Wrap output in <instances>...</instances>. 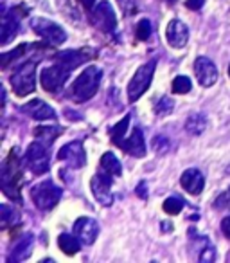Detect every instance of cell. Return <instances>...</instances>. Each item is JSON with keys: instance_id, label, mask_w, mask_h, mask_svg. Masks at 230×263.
I'll use <instances>...</instances> for the list:
<instances>
[{"instance_id": "obj_1", "label": "cell", "mask_w": 230, "mask_h": 263, "mask_svg": "<svg viewBox=\"0 0 230 263\" xmlns=\"http://www.w3.org/2000/svg\"><path fill=\"white\" fill-rule=\"evenodd\" d=\"M102 72L97 69V67H87V69L81 72V76H77V80L74 81L72 88H70V98L74 101H87V99L94 98L95 92L99 88V83H101Z\"/></svg>"}, {"instance_id": "obj_2", "label": "cell", "mask_w": 230, "mask_h": 263, "mask_svg": "<svg viewBox=\"0 0 230 263\" xmlns=\"http://www.w3.org/2000/svg\"><path fill=\"white\" fill-rule=\"evenodd\" d=\"M36 60H29V62L22 63L18 69L13 72L11 85L16 96L24 98V96L34 92V85H36Z\"/></svg>"}, {"instance_id": "obj_3", "label": "cell", "mask_w": 230, "mask_h": 263, "mask_svg": "<svg viewBox=\"0 0 230 263\" xmlns=\"http://www.w3.org/2000/svg\"><path fill=\"white\" fill-rule=\"evenodd\" d=\"M155 69H157V60H150L148 63H144V65H140L139 69H137L135 76H133L128 83L130 101H137V99L150 88L151 81H153V76H155Z\"/></svg>"}, {"instance_id": "obj_4", "label": "cell", "mask_w": 230, "mask_h": 263, "mask_svg": "<svg viewBox=\"0 0 230 263\" xmlns=\"http://www.w3.org/2000/svg\"><path fill=\"white\" fill-rule=\"evenodd\" d=\"M31 197L33 202L36 204L38 209L41 211H49L54 205H58L59 198H61V187H58L56 184H52L51 180L40 182L31 190Z\"/></svg>"}, {"instance_id": "obj_5", "label": "cell", "mask_w": 230, "mask_h": 263, "mask_svg": "<svg viewBox=\"0 0 230 263\" xmlns=\"http://www.w3.org/2000/svg\"><path fill=\"white\" fill-rule=\"evenodd\" d=\"M31 29L41 36L45 42H49L51 45H61L67 40V34L58 24H54L52 20L47 18H33L31 20Z\"/></svg>"}, {"instance_id": "obj_6", "label": "cell", "mask_w": 230, "mask_h": 263, "mask_svg": "<svg viewBox=\"0 0 230 263\" xmlns=\"http://www.w3.org/2000/svg\"><path fill=\"white\" fill-rule=\"evenodd\" d=\"M69 67H65L63 63H58V65H52L44 69V72L40 74V81L41 87L47 92H58L63 88L65 81L69 80Z\"/></svg>"}, {"instance_id": "obj_7", "label": "cell", "mask_w": 230, "mask_h": 263, "mask_svg": "<svg viewBox=\"0 0 230 263\" xmlns=\"http://www.w3.org/2000/svg\"><path fill=\"white\" fill-rule=\"evenodd\" d=\"M26 164L33 173H45L49 170V152L44 143H33L29 144L26 152Z\"/></svg>"}, {"instance_id": "obj_8", "label": "cell", "mask_w": 230, "mask_h": 263, "mask_svg": "<svg viewBox=\"0 0 230 263\" xmlns=\"http://www.w3.org/2000/svg\"><path fill=\"white\" fill-rule=\"evenodd\" d=\"M112 180H113V177L106 172L95 173V175L92 177V184H90L92 193H94L95 200L101 205H112V202H113Z\"/></svg>"}, {"instance_id": "obj_9", "label": "cell", "mask_w": 230, "mask_h": 263, "mask_svg": "<svg viewBox=\"0 0 230 263\" xmlns=\"http://www.w3.org/2000/svg\"><path fill=\"white\" fill-rule=\"evenodd\" d=\"M92 24L97 27L102 33H113L115 26H117V20H115V13L113 8L108 2H99L95 6V9L92 11Z\"/></svg>"}, {"instance_id": "obj_10", "label": "cell", "mask_w": 230, "mask_h": 263, "mask_svg": "<svg viewBox=\"0 0 230 263\" xmlns=\"http://www.w3.org/2000/svg\"><path fill=\"white\" fill-rule=\"evenodd\" d=\"M58 159L65 161L70 168H83L87 164V154H85V148L79 141H72V143L65 144L58 152Z\"/></svg>"}, {"instance_id": "obj_11", "label": "cell", "mask_w": 230, "mask_h": 263, "mask_svg": "<svg viewBox=\"0 0 230 263\" xmlns=\"http://www.w3.org/2000/svg\"><path fill=\"white\" fill-rule=\"evenodd\" d=\"M194 74L198 78V83L201 87H212L218 80V69H216L214 62H211L205 56H200L194 62Z\"/></svg>"}, {"instance_id": "obj_12", "label": "cell", "mask_w": 230, "mask_h": 263, "mask_svg": "<svg viewBox=\"0 0 230 263\" xmlns=\"http://www.w3.org/2000/svg\"><path fill=\"white\" fill-rule=\"evenodd\" d=\"M74 234L81 240V243L85 245H92L95 240H97L99 234V226L94 218H77L76 223H74Z\"/></svg>"}, {"instance_id": "obj_13", "label": "cell", "mask_w": 230, "mask_h": 263, "mask_svg": "<svg viewBox=\"0 0 230 263\" xmlns=\"http://www.w3.org/2000/svg\"><path fill=\"white\" fill-rule=\"evenodd\" d=\"M165 38H168V44L171 47H185V44L189 42V27L182 20H171L168 26V31H165Z\"/></svg>"}, {"instance_id": "obj_14", "label": "cell", "mask_w": 230, "mask_h": 263, "mask_svg": "<svg viewBox=\"0 0 230 263\" xmlns=\"http://www.w3.org/2000/svg\"><path fill=\"white\" fill-rule=\"evenodd\" d=\"M22 112L36 121H47V119H54L56 117V112L52 110V106L47 105L45 101H41V99H33V101H29L27 105H24Z\"/></svg>"}, {"instance_id": "obj_15", "label": "cell", "mask_w": 230, "mask_h": 263, "mask_svg": "<svg viewBox=\"0 0 230 263\" xmlns=\"http://www.w3.org/2000/svg\"><path fill=\"white\" fill-rule=\"evenodd\" d=\"M119 148H122L126 154L133 155V157H144V155H146V143H144V137H142L140 128H133V132L130 134V137L122 141Z\"/></svg>"}, {"instance_id": "obj_16", "label": "cell", "mask_w": 230, "mask_h": 263, "mask_svg": "<svg viewBox=\"0 0 230 263\" xmlns=\"http://www.w3.org/2000/svg\"><path fill=\"white\" fill-rule=\"evenodd\" d=\"M180 184H182V187L187 191V193L198 195V193H201V190H203V186H205V177L201 172L191 168V170H185V172L182 173Z\"/></svg>"}, {"instance_id": "obj_17", "label": "cell", "mask_w": 230, "mask_h": 263, "mask_svg": "<svg viewBox=\"0 0 230 263\" xmlns=\"http://www.w3.org/2000/svg\"><path fill=\"white\" fill-rule=\"evenodd\" d=\"M11 166H9V162H6L4 164V172H2V187H4L6 195L11 198H15V200H20V195H18V177L20 173L15 172V170H9Z\"/></svg>"}, {"instance_id": "obj_18", "label": "cell", "mask_w": 230, "mask_h": 263, "mask_svg": "<svg viewBox=\"0 0 230 263\" xmlns=\"http://www.w3.org/2000/svg\"><path fill=\"white\" fill-rule=\"evenodd\" d=\"M18 18H16L15 13H11V15H6L4 18H2V33H0V44L2 45H8L9 42L13 40V38L16 36V33H18Z\"/></svg>"}, {"instance_id": "obj_19", "label": "cell", "mask_w": 230, "mask_h": 263, "mask_svg": "<svg viewBox=\"0 0 230 263\" xmlns=\"http://www.w3.org/2000/svg\"><path fill=\"white\" fill-rule=\"evenodd\" d=\"M79 238L76 236V234H69V233H63L58 236V245L59 249H61L63 252H65L67 256H72V254H77L81 249L79 245Z\"/></svg>"}, {"instance_id": "obj_20", "label": "cell", "mask_w": 230, "mask_h": 263, "mask_svg": "<svg viewBox=\"0 0 230 263\" xmlns=\"http://www.w3.org/2000/svg\"><path fill=\"white\" fill-rule=\"evenodd\" d=\"M101 168H102V172L110 173L112 177H121V173H122V166H121V162H119V159L113 154H110V152L101 157Z\"/></svg>"}, {"instance_id": "obj_21", "label": "cell", "mask_w": 230, "mask_h": 263, "mask_svg": "<svg viewBox=\"0 0 230 263\" xmlns=\"http://www.w3.org/2000/svg\"><path fill=\"white\" fill-rule=\"evenodd\" d=\"M56 60H59V63H63L69 69H76L85 62V51H65L56 56Z\"/></svg>"}, {"instance_id": "obj_22", "label": "cell", "mask_w": 230, "mask_h": 263, "mask_svg": "<svg viewBox=\"0 0 230 263\" xmlns=\"http://www.w3.org/2000/svg\"><path fill=\"white\" fill-rule=\"evenodd\" d=\"M205 128H207V121H205V117L200 116V114H194V116H191L189 119L185 121V130L189 132V134H193V136H200Z\"/></svg>"}, {"instance_id": "obj_23", "label": "cell", "mask_w": 230, "mask_h": 263, "mask_svg": "<svg viewBox=\"0 0 230 263\" xmlns=\"http://www.w3.org/2000/svg\"><path fill=\"white\" fill-rule=\"evenodd\" d=\"M31 247H33V236H26L22 241H20L18 245L15 247V251H13L11 254V259H15V261H20V259H26L29 258L31 254Z\"/></svg>"}, {"instance_id": "obj_24", "label": "cell", "mask_w": 230, "mask_h": 263, "mask_svg": "<svg viewBox=\"0 0 230 263\" xmlns=\"http://www.w3.org/2000/svg\"><path fill=\"white\" fill-rule=\"evenodd\" d=\"M34 136H36V139L40 141V143H44L45 146H47V144H51L52 141L59 136V128H54V126L36 128V130H34Z\"/></svg>"}, {"instance_id": "obj_25", "label": "cell", "mask_w": 230, "mask_h": 263, "mask_svg": "<svg viewBox=\"0 0 230 263\" xmlns=\"http://www.w3.org/2000/svg\"><path fill=\"white\" fill-rule=\"evenodd\" d=\"M130 119H132V116H126L121 123H117L112 128V141L117 144V146H121V143L124 141L126 130H128V126H130Z\"/></svg>"}, {"instance_id": "obj_26", "label": "cell", "mask_w": 230, "mask_h": 263, "mask_svg": "<svg viewBox=\"0 0 230 263\" xmlns=\"http://www.w3.org/2000/svg\"><path fill=\"white\" fill-rule=\"evenodd\" d=\"M191 88H193V83L187 76H176L173 81V92L176 94H187Z\"/></svg>"}, {"instance_id": "obj_27", "label": "cell", "mask_w": 230, "mask_h": 263, "mask_svg": "<svg viewBox=\"0 0 230 263\" xmlns=\"http://www.w3.org/2000/svg\"><path fill=\"white\" fill-rule=\"evenodd\" d=\"M182 209H183V202L176 197H169L168 200L164 202V211L168 213V215H178Z\"/></svg>"}, {"instance_id": "obj_28", "label": "cell", "mask_w": 230, "mask_h": 263, "mask_svg": "<svg viewBox=\"0 0 230 263\" xmlns=\"http://www.w3.org/2000/svg\"><path fill=\"white\" fill-rule=\"evenodd\" d=\"M137 38L142 42H146L148 38L151 36V22L150 20H140L139 24H137Z\"/></svg>"}, {"instance_id": "obj_29", "label": "cell", "mask_w": 230, "mask_h": 263, "mask_svg": "<svg viewBox=\"0 0 230 263\" xmlns=\"http://www.w3.org/2000/svg\"><path fill=\"white\" fill-rule=\"evenodd\" d=\"M18 220V213L9 205H2V226H9Z\"/></svg>"}, {"instance_id": "obj_30", "label": "cell", "mask_w": 230, "mask_h": 263, "mask_svg": "<svg viewBox=\"0 0 230 263\" xmlns=\"http://www.w3.org/2000/svg\"><path fill=\"white\" fill-rule=\"evenodd\" d=\"M171 110H173V101L169 98H162L155 105V114H158V116H168Z\"/></svg>"}, {"instance_id": "obj_31", "label": "cell", "mask_w": 230, "mask_h": 263, "mask_svg": "<svg viewBox=\"0 0 230 263\" xmlns=\"http://www.w3.org/2000/svg\"><path fill=\"white\" fill-rule=\"evenodd\" d=\"M26 47H27V45H20V47L16 49V51L4 52V54H2V67H8L11 60H18L20 56H22L24 52H26Z\"/></svg>"}, {"instance_id": "obj_32", "label": "cell", "mask_w": 230, "mask_h": 263, "mask_svg": "<svg viewBox=\"0 0 230 263\" xmlns=\"http://www.w3.org/2000/svg\"><path fill=\"white\" fill-rule=\"evenodd\" d=\"M153 146H155V152H157V154H158V152L162 154V152L168 150L169 144H168V141H164L162 137H155V139H153Z\"/></svg>"}, {"instance_id": "obj_33", "label": "cell", "mask_w": 230, "mask_h": 263, "mask_svg": "<svg viewBox=\"0 0 230 263\" xmlns=\"http://www.w3.org/2000/svg\"><path fill=\"white\" fill-rule=\"evenodd\" d=\"M205 0H187L185 6L189 9H193V11H198V9H201V6H203Z\"/></svg>"}, {"instance_id": "obj_34", "label": "cell", "mask_w": 230, "mask_h": 263, "mask_svg": "<svg viewBox=\"0 0 230 263\" xmlns=\"http://www.w3.org/2000/svg\"><path fill=\"white\" fill-rule=\"evenodd\" d=\"M221 231L226 234V238H230V216L223 218V222H221Z\"/></svg>"}, {"instance_id": "obj_35", "label": "cell", "mask_w": 230, "mask_h": 263, "mask_svg": "<svg viewBox=\"0 0 230 263\" xmlns=\"http://www.w3.org/2000/svg\"><path fill=\"white\" fill-rule=\"evenodd\" d=\"M79 2L85 6V8H92V4H94L95 0H79Z\"/></svg>"}, {"instance_id": "obj_36", "label": "cell", "mask_w": 230, "mask_h": 263, "mask_svg": "<svg viewBox=\"0 0 230 263\" xmlns=\"http://www.w3.org/2000/svg\"><path fill=\"white\" fill-rule=\"evenodd\" d=\"M228 76H230V67H228Z\"/></svg>"}, {"instance_id": "obj_37", "label": "cell", "mask_w": 230, "mask_h": 263, "mask_svg": "<svg viewBox=\"0 0 230 263\" xmlns=\"http://www.w3.org/2000/svg\"><path fill=\"white\" fill-rule=\"evenodd\" d=\"M169 2H173V0H169Z\"/></svg>"}]
</instances>
